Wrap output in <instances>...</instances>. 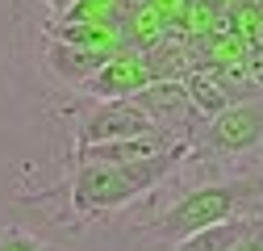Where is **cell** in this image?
<instances>
[{
  "mask_svg": "<svg viewBox=\"0 0 263 251\" xmlns=\"http://www.w3.org/2000/svg\"><path fill=\"white\" fill-rule=\"evenodd\" d=\"M259 222H263V209L259 213H242V218H230V222H217V226H209L201 235H188L184 243H176L167 251H230L242 235H251Z\"/></svg>",
  "mask_w": 263,
  "mask_h": 251,
  "instance_id": "9c48e42d",
  "label": "cell"
},
{
  "mask_svg": "<svg viewBox=\"0 0 263 251\" xmlns=\"http://www.w3.org/2000/svg\"><path fill=\"white\" fill-rule=\"evenodd\" d=\"M129 101H134L142 113H151L155 126L172 130V134L184 138V142H192L196 134H201V126H205V117L196 113V105L188 101V92H184L180 80H151V84H146L142 92H134Z\"/></svg>",
  "mask_w": 263,
  "mask_h": 251,
  "instance_id": "5b68a950",
  "label": "cell"
},
{
  "mask_svg": "<svg viewBox=\"0 0 263 251\" xmlns=\"http://www.w3.org/2000/svg\"><path fill=\"white\" fill-rule=\"evenodd\" d=\"M109 55L105 50H88V46H71V42H59V38H46L42 46V63H46V71L59 80V84H67V88H84L96 71H101V63Z\"/></svg>",
  "mask_w": 263,
  "mask_h": 251,
  "instance_id": "ba28073f",
  "label": "cell"
},
{
  "mask_svg": "<svg viewBox=\"0 0 263 251\" xmlns=\"http://www.w3.org/2000/svg\"><path fill=\"white\" fill-rule=\"evenodd\" d=\"M163 126L151 121L134 101H88L80 121H76V147L109 142V138H129V134H155Z\"/></svg>",
  "mask_w": 263,
  "mask_h": 251,
  "instance_id": "277c9868",
  "label": "cell"
},
{
  "mask_svg": "<svg viewBox=\"0 0 263 251\" xmlns=\"http://www.w3.org/2000/svg\"><path fill=\"white\" fill-rule=\"evenodd\" d=\"M176 138L172 130H155V134H129V138H109V142H92V147H71L67 155V164H138V159H151V155H163V151H172Z\"/></svg>",
  "mask_w": 263,
  "mask_h": 251,
  "instance_id": "52a82bcc",
  "label": "cell"
},
{
  "mask_svg": "<svg viewBox=\"0 0 263 251\" xmlns=\"http://www.w3.org/2000/svg\"><path fill=\"white\" fill-rule=\"evenodd\" d=\"M259 209H263V172H230L217 180H196L180 197L163 201L151 218L138 222V235H146L163 247H176L188 235H201L217 222L259 213Z\"/></svg>",
  "mask_w": 263,
  "mask_h": 251,
  "instance_id": "6da1fadb",
  "label": "cell"
},
{
  "mask_svg": "<svg viewBox=\"0 0 263 251\" xmlns=\"http://www.w3.org/2000/svg\"><path fill=\"white\" fill-rule=\"evenodd\" d=\"M188 164H221L230 172H255V164H263V92L205 117L201 134L192 138Z\"/></svg>",
  "mask_w": 263,
  "mask_h": 251,
  "instance_id": "3957f363",
  "label": "cell"
},
{
  "mask_svg": "<svg viewBox=\"0 0 263 251\" xmlns=\"http://www.w3.org/2000/svg\"><path fill=\"white\" fill-rule=\"evenodd\" d=\"M0 251H54V247H50V243H42L34 230L5 226V230H0Z\"/></svg>",
  "mask_w": 263,
  "mask_h": 251,
  "instance_id": "7c38bea8",
  "label": "cell"
},
{
  "mask_svg": "<svg viewBox=\"0 0 263 251\" xmlns=\"http://www.w3.org/2000/svg\"><path fill=\"white\" fill-rule=\"evenodd\" d=\"M230 251H263V222L251 230V235H242L234 247H230Z\"/></svg>",
  "mask_w": 263,
  "mask_h": 251,
  "instance_id": "4fadbf2b",
  "label": "cell"
},
{
  "mask_svg": "<svg viewBox=\"0 0 263 251\" xmlns=\"http://www.w3.org/2000/svg\"><path fill=\"white\" fill-rule=\"evenodd\" d=\"M42 5H46V9H54V13H63V9L71 5V0H42Z\"/></svg>",
  "mask_w": 263,
  "mask_h": 251,
  "instance_id": "5bb4252c",
  "label": "cell"
},
{
  "mask_svg": "<svg viewBox=\"0 0 263 251\" xmlns=\"http://www.w3.org/2000/svg\"><path fill=\"white\" fill-rule=\"evenodd\" d=\"M180 84H184L188 101L196 105V113H201V117H213V113H221L226 105H234V101L226 97V88L213 80V71H209V67H192Z\"/></svg>",
  "mask_w": 263,
  "mask_h": 251,
  "instance_id": "30bf717a",
  "label": "cell"
},
{
  "mask_svg": "<svg viewBox=\"0 0 263 251\" xmlns=\"http://www.w3.org/2000/svg\"><path fill=\"white\" fill-rule=\"evenodd\" d=\"M192 155V142H176L172 151L151 155L138 164H71L67 176V209L71 222H96L105 213H117L125 205H134L138 197L163 188Z\"/></svg>",
  "mask_w": 263,
  "mask_h": 251,
  "instance_id": "7a4b0ae2",
  "label": "cell"
},
{
  "mask_svg": "<svg viewBox=\"0 0 263 251\" xmlns=\"http://www.w3.org/2000/svg\"><path fill=\"white\" fill-rule=\"evenodd\" d=\"M151 84V67H146V55L142 50H129L121 46L117 55H109L80 92L88 101H129L134 92H142Z\"/></svg>",
  "mask_w": 263,
  "mask_h": 251,
  "instance_id": "8992f818",
  "label": "cell"
},
{
  "mask_svg": "<svg viewBox=\"0 0 263 251\" xmlns=\"http://www.w3.org/2000/svg\"><path fill=\"white\" fill-rule=\"evenodd\" d=\"M134 5L138 0H71V5L63 13H54V17H63V21H105V25L121 29Z\"/></svg>",
  "mask_w": 263,
  "mask_h": 251,
  "instance_id": "8fae6325",
  "label": "cell"
}]
</instances>
